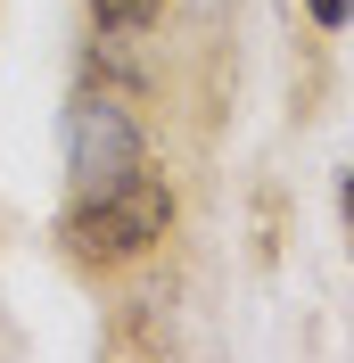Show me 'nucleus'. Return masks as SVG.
<instances>
[{
	"instance_id": "obj_1",
	"label": "nucleus",
	"mask_w": 354,
	"mask_h": 363,
	"mask_svg": "<svg viewBox=\"0 0 354 363\" xmlns=\"http://www.w3.org/2000/svg\"><path fill=\"white\" fill-rule=\"evenodd\" d=\"M165 231H173V182L140 165L132 182H115V190H83V199H74L67 248L83 256V264H132V256H149Z\"/></svg>"
},
{
	"instance_id": "obj_3",
	"label": "nucleus",
	"mask_w": 354,
	"mask_h": 363,
	"mask_svg": "<svg viewBox=\"0 0 354 363\" xmlns=\"http://www.w3.org/2000/svg\"><path fill=\"white\" fill-rule=\"evenodd\" d=\"M83 9H91L99 33H149V25L165 17V0H83Z\"/></svg>"
},
{
	"instance_id": "obj_2",
	"label": "nucleus",
	"mask_w": 354,
	"mask_h": 363,
	"mask_svg": "<svg viewBox=\"0 0 354 363\" xmlns=\"http://www.w3.org/2000/svg\"><path fill=\"white\" fill-rule=\"evenodd\" d=\"M149 165V140H140L132 108L108 99V91H83L67 108V174H74V199L83 190H115Z\"/></svg>"
},
{
	"instance_id": "obj_5",
	"label": "nucleus",
	"mask_w": 354,
	"mask_h": 363,
	"mask_svg": "<svg viewBox=\"0 0 354 363\" xmlns=\"http://www.w3.org/2000/svg\"><path fill=\"white\" fill-rule=\"evenodd\" d=\"M338 206H346V231H354V174L338 182Z\"/></svg>"
},
{
	"instance_id": "obj_4",
	"label": "nucleus",
	"mask_w": 354,
	"mask_h": 363,
	"mask_svg": "<svg viewBox=\"0 0 354 363\" xmlns=\"http://www.w3.org/2000/svg\"><path fill=\"white\" fill-rule=\"evenodd\" d=\"M305 17L321 25V33H338V25H354V0H305Z\"/></svg>"
}]
</instances>
